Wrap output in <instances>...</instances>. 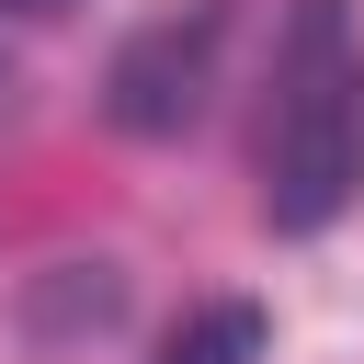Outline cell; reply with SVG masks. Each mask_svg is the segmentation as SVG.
<instances>
[{"mask_svg": "<svg viewBox=\"0 0 364 364\" xmlns=\"http://www.w3.org/2000/svg\"><path fill=\"white\" fill-rule=\"evenodd\" d=\"M159 364H262V307H250V296L193 307V318L171 330V353H159Z\"/></svg>", "mask_w": 364, "mask_h": 364, "instance_id": "3957f363", "label": "cell"}, {"mask_svg": "<svg viewBox=\"0 0 364 364\" xmlns=\"http://www.w3.org/2000/svg\"><path fill=\"white\" fill-rule=\"evenodd\" d=\"M353 193H364V23L353 0H296L262 114V216L307 239Z\"/></svg>", "mask_w": 364, "mask_h": 364, "instance_id": "6da1fadb", "label": "cell"}, {"mask_svg": "<svg viewBox=\"0 0 364 364\" xmlns=\"http://www.w3.org/2000/svg\"><path fill=\"white\" fill-rule=\"evenodd\" d=\"M205 80H216V0L171 11V23H136L102 68V114L125 136H182L205 114Z\"/></svg>", "mask_w": 364, "mask_h": 364, "instance_id": "7a4b0ae2", "label": "cell"}]
</instances>
